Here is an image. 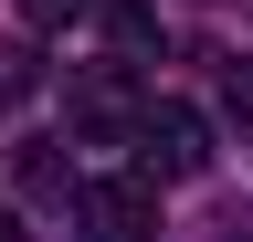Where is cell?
I'll use <instances>...</instances> for the list:
<instances>
[{
  "instance_id": "7a4b0ae2",
  "label": "cell",
  "mask_w": 253,
  "mask_h": 242,
  "mask_svg": "<svg viewBox=\"0 0 253 242\" xmlns=\"http://www.w3.org/2000/svg\"><path fill=\"white\" fill-rule=\"evenodd\" d=\"M126 147H148V179H201L211 169V127H201V105H179V95H148Z\"/></svg>"
},
{
  "instance_id": "3957f363",
  "label": "cell",
  "mask_w": 253,
  "mask_h": 242,
  "mask_svg": "<svg viewBox=\"0 0 253 242\" xmlns=\"http://www.w3.org/2000/svg\"><path fill=\"white\" fill-rule=\"evenodd\" d=\"M137 105H148V95H126V74H84V84H74V127L106 137V147L137 137Z\"/></svg>"
},
{
  "instance_id": "52a82bcc",
  "label": "cell",
  "mask_w": 253,
  "mask_h": 242,
  "mask_svg": "<svg viewBox=\"0 0 253 242\" xmlns=\"http://www.w3.org/2000/svg\"><path fill=\"white\" fill-rule=\"evenodd\" d=\"M0 242H21V210H11V200H0Z\"/></svg>"
},
{
  "instance_id": "277c9868",
  "label": "cell",
  "mask_w": 253,
  "mask_h": 242,
  "mask_svg": "<svg viewBox=\"0 0 253 242\" xmlns=\"http://www.w3.org/2000/svg\"><path fill=\"white\" fill-rule=\"evenodd\" d=\"M11 169H21V190H74V169H63V137H21V147H11Z\"/></svg>"
},
{
  "instance_id": "6da1fadb",
  "label": "cell",
  "mask_w": 253,
  "mask_h": 242,
  "mask_svg": "<svg viewBox=\"0 0 253 242\" xmlns=\"http://www.w3.org/2000/svg\"><path fill=\"white\" fill-rule=\"evenodd\" d=\"M74 221H84V242H158V179L148 169L84 179V190H74Z\"/></svg>"
},
{
  "instance_id": "5b68a950",
  "label": "cell",
  "mask_w": 253,
  "mask_h": 242,
  "mask_svg": "<svg viewBox=\"0 0 253 242\" xmlns=\"http://www.w3.org/2000/svg\"><path fill=\"white\" fill-rule=\"evenodd\" d=\"M95 11V0H21V21H32V32H63V21H84Z\"/></svg>"
},
{
  "instance_id": "8992f818",
  "label": "cell",
  "mask_w": 253,
  "mask_h": 242,
  "mask_svg": "<svg viewBox=\"0 0 253 242\" xmlns=\"http://www.w3.org/2000/svg\"><path fill=\"white\" fill-rule=\"evenodd\" d=\"M106 32H116L126 53H148V42H158V21H148V11H106Z\"/></svg>"
}]
</instances>
